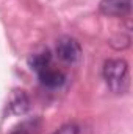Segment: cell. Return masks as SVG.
Returning a JSON list of instances; mask_svg holds the SVG:
<instances>
[{"mask_svg":"<svg viewBox=\"0 0 133 134\" xmlns=\"http://www.w3.org/2000/svg\"><path fill=\"white\" fill-rule=\"evenodd\" d=\"M55 52H57V56L67 64H75L81 58V45L75 37H70V36H63L58 39Z\"/></svg>","mask_w":133,"mask_h":134,"instance_id":"cell-2","label":"cell"},{"mask_svg":"<svg viewBox=\"0 0 133 134\" xmlns=\"http://www.w3.org/2000/svg\"><path fill=\"white\" fill-rule=\"evenodd\" d=\"M36 75H38V78H39L41 84H42V86H45V87H50V89L60 87V86H63V84H64V81H66L64 73H63V72H60V70H57V69H53L52 66H49L47 69L41 70V72H39V73H36Z\"/></svg>","mask_w":133,"mask_h":134,"instance_id":"cell-4","label":"cell"},{"mask_svg":"<svg viewBox=\"0 0 133 134\" xmlns=\"http://www.w3.org/2000/svg\"><path fill=\"white\" fill-rule=\"evenodd\" d=\"M50 134H80V126L77 123H64Z\"/></svg>","mask_w":133,"mask_h":134,"instance_id":"cell-8","label":"cell"},{"mask_svg":"<svg viewBox=\"0 0 133 134\" xmlns=\"http://www.w3.org/2000/svg\"><path fill=\"white\" fill-rule=\"evenodd\" d=\"M99 9L105 16L125 17L132 11V0H100Z\"/></svg>","mask_w":133,"mask_h":134,"instance_id":"cell-3","label":"cell"},{"mask_svg":"<svg viewBox=\"0 0 133 134\" xmlns=\"http://www.w3.org/2000/svg\"><path fill=\"white\" fill-rule=\"evenodd\" d=\"M28 64L32 67V70H34L36 73H39L41 70L47 69L49 66H52V55H50L49 50L41 52V53H34V55L30 56Z\"/></svg>","mask_w":133,"mask_h":134,"instance_id":"cell-7","label":"cell"},{"mask_svg":"<svg viewBox=\"0 0 133 134\" xmlns=\"http://www.w3.org/2000/svg\"><path fill=\"white\" fill-rule=\"evenodd\" d=\"M8 106H9V111L13 114H24L30 108V98L24 91H14Z\"/></svg>","mask_w":133,"mask_h":134,"instance_id":"cell-6","label":"cell"},{"mask_svg":"<svg viewBox=\"0 0 133 134\" xmlns=\"http://www.w3.org/2000/svg\"><path fill=\"white\" fill-rule=\"evenodd\" d=\"M41 130H42V120L39 117H33L17 123L8 134H39Z\"/></svg>","mask_w":133,"mask_h":134,"instance_id":"cell-5","label":"cell"},{"mask_svg":"<svg viewBox=\"0 0 133 134\" xmlns=\"http://www.w3.org/2000/svg\"><path fill=\"white\" fill-rule=\"evenodd\" d=\"M103 80L106 86L114 94H125L130 86V70L129 63L121 58L108 59L103 64Z\"/></svg>","mask_w":133,"mask_h":134,"instance_id":"cell-1","label":"cell"}]
</instances>
